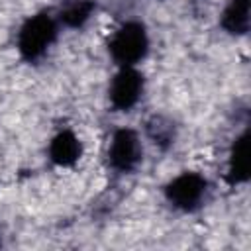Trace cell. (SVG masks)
I'll use <instances>...</instances> for the list:
<instances>
[{"label":"cell","instance_id":"1","mask_svg":"<svg viewBox=\"0 0 251 251\" xmlns=\"http://www.w3.org/2000/svg\"><path fill=\"white\" fill-rule=\"evenodd\" d=\"M57 33H59L57 16H51L49 12H37L29 16L18 31L16 45L20 55L29 63L39 61L55 43Z\"/></svg>","mask_w":251,"mask_h":251},{"label":"cell","instance_id":"5","mask_svg":"<svg viewBox=\"0 0 251 251\" xmlns=\"http://www.w3.org/2000/svg\"><path fill=\"white\" fill-rule=\"evenodd\" d=\"M141 141L131 127H120L112 133L108 145V163L118 173H131L141 163Z\"/></svg>","mask_w":251,"mask_h":251},{"label":"cell","instance_id":"9","mask_svg":"<svg viewBox=\"0 0 251 251\" xmlns=\"http://www.w3.org/2000/svg\"><path fill=\"white\" fill-rule=\"evenodd\" d=\"M92 10H94V2L92 0H71L59 12L57 20L61 24H65L67 27H82L90 20Z\"/></svg>","mask_w":251,"mask_h":251},{"label":"cell","instance_id":"8","mask_svg":"<svg viewBox=\"0 0 251 251\" xmlns=\"http://www.w3.org/2000/svg\"><path fill=\"white\" fill-rule=\"evenodd\" d=\"M251 4L249 0H229L220 16L222 27L231 35H245L251 22Z\"/></svg>","mask_w":251,"mask_h":251},{"label":"cell","instance_id":"3","mask_svg":"<svg viewBox=\"0 0 251 251\" xmlns=\"http://www.w3.org/2000/svg\"><path fill=\"white\" fill-rule=\"evenodd\" d=\"M208 192V180L200 173H180L165 186V198L169 204L182 212H194L202 206Z\"/></svg>","mask_w":251,"mask_h":251},{"label":"cell","instance_id":"6","mask_svg":"<svg viewBox=\"0 0 251 251\" xmlns=\"http://www.w3.org/2000/svg\"><path fill=\"white\" fill-rule=\"evenodd\" d=\"M49 159L57 167H75L82 157V141L73 129H61L49 141Z\"/></svg>","mask_w":251,"mask_h":251},{"label":"cell","instance_id":"2","mask_svg":"<svg viewBox=\"0 0 251 251\" xmlns=\"http://www.w3.org/2000/svg\"><path fill=\"white\" fill-rule=\"evenodd\" d=\"M149 51V35L141 22L122 24L108 39V53L120 67H135Z\"/></svg>","mask_w":251,"mask_h":251},{"label":"cell","instance_id":"7","mask_svg":"<svg viewBox=\"0 0 251 251\" xmlns=\"http://www.w3.org/2000/svg\"><path fill=\"white\" fill-rule=\"evenodd\" d=\"M251 163H249V131H243L235 137L227 153L226 178L229 184H243L249 180Z\"/></svg>","mask_w":251,"mask_h":251},{"label":"cell","instance_id":"4","mask_svg":"<svg viewBox=\"0 0 251 251\" xmlns=\"http://www.w3.org/2000/svg\"><path fill=\"white\" fill-rule=\"evenodd\" d=\"M143 88H145V78L135 67H120L110 80V88H108L110 104L120 112H127L139 102Z\"/></svg>","mask_w":251,"mask_h":251}]
</instances>
